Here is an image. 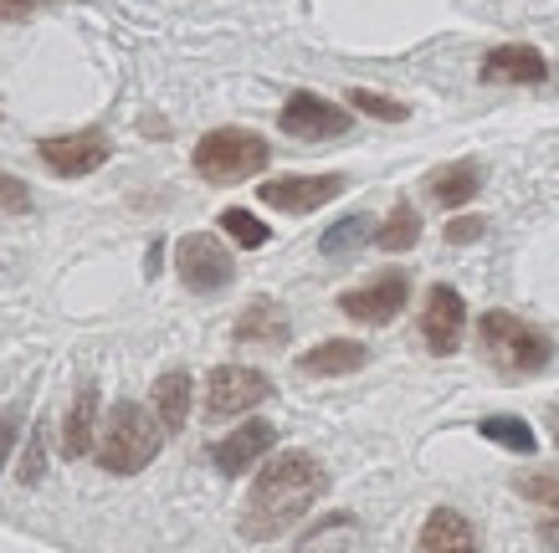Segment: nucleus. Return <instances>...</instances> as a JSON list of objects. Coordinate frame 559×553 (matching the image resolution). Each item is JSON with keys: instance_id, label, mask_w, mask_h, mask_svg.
Instances as JSON below:
<instances>
[{"instance_id": "ddd939ff", "label": "nucleus", "mask_w": 559, "mask_h": 553, "mask_svg": "<svg viewBox=\"0 0 559 553\" xmlns=\"http://www.w3.org/2000/svg\"><path fill=\"white\" fill-rule=\"evenodd\" d=\"M416 553H477L473 522L462 518L457 507H437V513H431V518L421 522Z\"/></svg>"}, {"instance_id": "b1692460", "label": "nucleus", "mask_w": 559, "mask_h": 553, "mask_svg": "<svg viewBox=\"0 0 559 553\" xmlns=\"http://www.w3.org/2000/svg\"><path fill=\"white\" fill-rule=\"evenodd\" d=\"M519 492H524L528 503H539L544 513L559 518V477L555 471H528V477H519Z\"/></svg>"}, {"instance_id": "a878e982", "label": "nucleus", "mask_w": 559, "mask_h": 553, "mask_svg": "<svg viewBox=\"0 0 559 553\" xmlns=\"http://www.w3.org/2000/svg\"><path fill=\"white\" fill-rule=\"evenodd\" d=\"M0 211H11V216L32 211V195H26V184H21L16 175H5V169H0Z\"/></svg>"}, {"instance_id": "39448f33", "label": "nucleus", "mask_w": 559, "mask_h": 553, "mask_svg": "<svg viewBox=\"0 0 559 553\" xmlns=\"http://www.w3.org/2000/svg\"><path fill=\"white\" fill-rule=\"evenodd\" d=\"M175 272H180V282L190 292H221V287H231L237 267H231V252L221 247V236L211 231H190L180 247H175Z\"/></svg>"}, {"instance_id": "2f4dec72", "label": "nucleus", "mask_w": 559, "mask_h": 553, "mask_svg": "<svg viewBox=\"0 0 559 553\" xmlns=\"http://www.w3.org/2000/svg\"><path fill=\"white\" fill-rule=\"evenodd\" d=\"M549 431H555V446H559V410H549Z\"/></svg>"}, {"instance_id": "7c9ffc66", "label": "nucleus", "mask_w": 559, "mask_h": 553, "mask_svg": "<svg viewBox=\"0 0 559 553\" xmlns=\"http://www.w3.org/2000/svg\"><path fill=\"white\" fill-rule=\"evenodd\" d=\"M539 538H544V543H555V549H559V518H555V522H544V528H539Z\"/></svg>"}, {"instance_id": "2eb2a0df", "label": "nucleus", "mask_w": 559, "mask_h": 553, "mask_svg": "<svg viewBox=\"0 0 559 553\" xmlns=\"http://www.w3.org/2000/svg\"><path fill=\"white\" fill-rule=\"evenodd\" d=\"M370 364V349L365 344H355V338H329V344H319V349H308L304 359H298V369L304 374H313V380H334V374H355V369Z\"/></svg>"}, {"instance_id": "9d476101", "label": "nucleus", "mask_w": 559, "mask_h": 553, "mask_svg": "<svg viewBox=\"0 0 559 553\" xmlns=\"http://www.w3.org/2000/svg\"><path fill=\"white\" fill-rule=\"evenodd\" d=\"M344 190V175H283V180H267L257 195L272 205V211H288V216H308L329 205Z\"/></svg>"}, {"instance_id": "5701e85b", "label": "nucleus", "mask_w": 559, "mask_h": 553, "mask_svg": "<svg viewBox=\"0 0 559 553\" xmlns=\"http://www.w3.org/2000/svg\"><path fill=\"white\" fill-rule=\"evenodd\" d=\"M221 231L231 236L237 247H247V252L267 247V226H262L252 211H237V205H231V211H221Z\"/></svg>"}, {"instance_id": "4468645a", "label": "nucleus", "mask_w": 559, "mask_h": 553, "mask_svg": "<svg viewBox=\"0 0 559 553\" xmlns=\"http://www.w3.org/2000/svg\"><path fill=\"white\" fill-rule=\"evenodd\" d=\"M549 77V62H544V51L534 47H492L483 57V83H544Z\"/></svg>"}, {"instance_id": "cd10ccee", "label": "nucleus", "mask_w": 559, "mask_h": 553, "mask_svg": "<svg viewBox=\"0 0 559 553\" xmlns=\"http://www.w3.org/2000/svg\"><path fill=\"white\" fill-rule=\"evenodd\" d=\"M16 441H21V410H5V416H0V467L11 461Z\"/></svg>"}, {"instance_id": "c85d7f7f", "label": "nucleus", "mask_w": 559, "mask_h": 553, "mask_svg": "<svg viewBox=\"0 0 559 553\" xmlns=\"http://www.w3.org/2000/svg\"><path fill=\"white\" fill-rule=\"evenodd\" d=\"M483 231H488V220H467V216H462V220H452V226H447V241H452V247H467V241H477V236H483Z\"/></svg>"}, {"instance_id": "dca6fc26", "label": "nucleus", "mask_w": 559, "mask_h": 553, "mask_svg": "<svg viewBox=\"0 0 559 553\" xmlns=\"http://www.w3.org/2000/svg\"><path fill=\"white\" fill-rule=\"evenodd\" d=\"M154 420H159V431H186L190 420V374L186 369H170V374H159L154 380Z\"/></svg>"}, {"instance_id": "412c9836", "label": "nucleus", "mask_w": 559, "mask_h": 553, "mask_svg": "<svg viewBox=\"0 0 559 553\" xmlns=\"http://www.w3.org/2000/svg\"><path fill=\"white\" fill-rule=\"evenodd\" d=\"M483 436H488L492 446H509V452H519V456H528L534 446H539L534 425H528V420H519V416H488V420H483Z\"/></svg>"}, {"instance_id": "c756f323", "label": "nucleus", "mask_w": 559, "mask_h": 553, "mask_svg": "<svg viewBox=\"0 0 559 553\" xmlns=\"http://www.w3.org/2000/svg\"><path fill=\"white\" fill-rule=\"evenodd\" d=\"M41 11V0H0V21H26Z\"/></svg>"}, {"instance_id": "f3484780", "label": "nucleus", "mask_w": 559, "mask_h": 553, "mask_svg": "<svg viewBox=\"0 0 559 553\" xmlns=\"http://www.w3.org/2000/svg\"><path fill=\"white\" fill-rule=\"evenodd\" d=\"M477 184H483V169L473 159H457V165H441L431 180H426V195L437 205H467L477 195Z\"/></svg>"}, {"instance_id": "f8f14e48", "label": "nucleus", "mask_w": 559, "mask_h": 553, "mask_svg": "<svg viewBox=\"0 0 559 553\" xmlns=\"http://www.w3.org/2000/svg\"><path fill=\"white\" fill-rule=\"evenodd\" d=\"M272 441H277V431H272L267 420H252V425L231 431L226 441H216L211 461H216L226 477H241V471H252V461H262V456L272 452Z\"/></svg>"}, {"instance_id": "6e6552de", "label": "nucleus", "mask_w": 559, "mask_h": 553, "mask_svg": "<svg viewBox=\"0 0 559 553\" xmlns=\"http://www.w3.org/2000/svg\"><path fill=\"white\" fill-rule=\"evenodd\" d=\"M277 123H283V134L308 139V144H319V139H340V134H349V108H334V103L319 98V93H293V98L283 103Z\"/></svg>"}, {"instance_id": "20e7f679", "label": "nucleus", "mask_w": 559, "mask_h": 553, "mask_svg": "<svg viewBox=\"0 0 559 553\" xmlns=\"http://www.w3.org/2000/svg\"><path fill=\"white\" fill-rule=\"evenodd\" d=\"M477 338H483V353L492 359V369H503V374H539L555 359L549 334H539L534 323L513 318V313H483Z\"/></svg>"}, {"instance_id": "6ab92c4d", "label": "nucleus", "mask_w": 559, "mask_h": 553, "mask_svg": "<svg viewBox=\"0 0 559 553\" xmlns=\"http://www.w3.org/2000/svg\"><path fill=\"white\" fill-rule=\"evenodd\" d=\"M93 425H98V389L83 385L78 389V400H72V410H68V425H62V452L87 456V446H93V436H98Z\"/></svg>"}, {"instance_id": "4be33fe9", "label": "nucleus", "mask_w": 559, "mask_h": 553, "mask_svg": "<svg viewBox=\"0 0 559 553\" xmlns=\"http://www.w3.org/2000/svg\"><path fill=\"white\" fill-rule=\"evenodd\" d=\"M370 231H374L370 216H349V220H340V226H329L319 247H323V256H344V252H355V247H365Z\"/></svg>"}, {"instance_id": "a211bd4d", "label": "nucleus", "mask_w": 559, "mask_h": 553, "mask_svg": "<svg viewBox=\"0 0 559 553\" xmlns=\"http://www.w3.org/2000/svg\"><path fill=\"white\" fill-rule=\"evenodd\" d=\"M237 344H288V313L277 302L257 298L237 318Z\"/></svg>"}, {"instance_id": "9b49d317", "label": "nucleus", "mask_w": 559, "mask_h": 553, "mask_svg": "<svg viewBox=\"0 0 559 553\" xmlns=\"http://www.w3.org/2000/svg\"><path fill=\"white\" fill-rule=\"evenodd\" d=\"M411 298V277L406 272H385V277H374L370 287H349L340 298V313L359 323H390Z\"/></svg>"}, {"instance_id": "f03ea898", "label": "nucleus", "mask_w": 559, "mask_h": 553, "mask_svg": "<svg viewBox=\"0 0 559 553\" xmlns=\"http://www.w3.org/2000/svg\"><path fill=\"white\" fill-rule=\"evenodd\" d=\"M159 446H165L159 420H154L144 405L123 400V405H114V416L103 425L98 461H103V471H114V477H134V471H144L154 456H159Z\"/></svg>"}, {"instance_id": "1a4fd4ad", "label": "nucleus", "mask_w": 559, "mask_h": 553, "mask_svg": "<svg viewBox=\"0 0 559 553\" xmlns=\"http://www.w3.org/2000/svg\"><path fill=\"white\" fill-rule=\"evenodd\" d=\"M467 334V302L457 287H431L421 308V338L431 353H457Z\"/></svg>"}, {"instance_id": "aec40b11", "label": "nucleus", "mask_w": 559, "mask_h": 553, "mask_svg": "<svg viewBox=\"0 0 559 553\" xmlns=\"http://www.w3.org/2000/svg\"><path fill=\"white\" fill-rule=\"evenodd\" d=\"M421 241V216H416V205L411 201H395L390 220L374 231V247H385V252H411Z\"/></svg>"}, {"instance_id": "423d86ee", "label": "nucleus", "mask_w": 559, "mask_h": 553, "mask_svg": "<svg viewBox=\"0 0 559 553\" xmlns=\"http://www.w3.org/2000/svg\"><path fill=\"white\" fill-rule=\"evenodd\" d=\"M272 395V380L262 369L252 364H221L211 369V380H205V416L211 420H226V416H241V410H252Z\"/></svg>"}, {"instance_id": "bb28decb", "label": "nucleus", "mask_w": 559, "mask_h": 553, "mask_svg": "<svg viewBox=\"0 0 559 553\" xmlns=\"http://www.w3.org/2000/svg\"><path fill=\"white\" fill-rule=\"evenodd\" d=\"M41 461H47V425H36L32 452H26V467H21V482H41Z\"/></svg>"}, {"instance_id": "f257e3e1", "label": "nucleus", "mask_w": 559, "mask_h": 553, "mask_svg": "<svg viewBox=\"0 0 559 553\" xmlns=\"http://www.w3.org/2000/svg\"><path fill=\"white\" fill-rule=\"evenodd\" d=\"M323 486H329V477H323L319 456H308V452L272 456L267 467L257 471L252 497L241 507V538L247 543L283 538L288 528H298L308 518V507L323 497Z\"/></svg>"}, {"instance_id": "0eeeda50", "label": "nucleus", "mask_w": 559, "mask_h": 553, "mask_svg": "<svg viewBox=\"0 0 559 553\" xmlns=\"http://www.w3.org/2000/svg\"><path fill=\"white\" fill-rule=\"evenodd\" d=\"M36 149H41V165H47L51 175H68V180H78V175H93L98 165H108L114 144H108V134H103V129H78V134L41 139Z\"/></svg>"}, {"instance_id": "393cba45", "label": "nucleus", "mask_w": 559, "mask_h": 553, "mask_svg": "<svg viewBox=\"0 0 559 553\" xmlns=\"http://www.w3.org/2000/svg\"><path fill=\"white\" fill-rule=\"evenodd\" d=\"M349 103H355V108H365L370 118H385V123H401V118H406V103L380 98V93H370V87H355V93H349Z\"/></svg>"}, {"instance_id": "7ed1b4c3", "label": "nucleus", "mask_w": 559, "mask_h": 553, "mask_svg": "<svg viewBox=\"0 0 559 553\" xmlns=\"http://www.w3.org/2000/svg\"><path fill=\"white\" fill-rule=\"evenodd\" d=\"M195 175L211 184H237V180H252L262 175L272 159L267 139L252 134V129H211V134L195 144Z\"/></svg>"}]
</instances>
